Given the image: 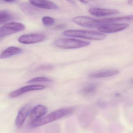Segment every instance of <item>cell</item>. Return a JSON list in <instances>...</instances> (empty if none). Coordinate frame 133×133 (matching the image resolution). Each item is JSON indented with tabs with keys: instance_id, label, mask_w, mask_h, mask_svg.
<instances>
[{
	"instance_id": "obj_6",
	"label": "cell",
	"mask_w": 133,
	"mask_h": 133,
	"mask_svg": "<svg viewBox=\"0 0 133 133\" xmlns=\"http://www.w3.org/2000/svg\"><path fill=\"white\" fill-rule=\"evenodd\" d=\"M129 26L127 23H104L101 25L98 29L100 32L104 34L113 33L124 30Z\"/></svg>"
},
{
	"instance_id": "obj_21",
	"label": "cell",
	"mask_w": 133,
	"mask_h": 133,
	"mask_svg": "<svg viewBox=\"0 0 133 133\" xmlns=\"http://www.w3.org/2000/svg\"><path fill=\"white\" fill-rule=\"evenodd\" d=\"M54 67L52 65H43L42 66H39L37 68V70H51L53 69Z\"/></svg>"
},
{
	"instance_id": "obj_8",
	"label": "cell",
	"mask_w": 133,
	"mask_h": 133,
	"mask_svg": "<svg viewBox=\"0 0 133 133\" xmlns=\"http://www.w3.org/2000/svg\"><path fill=\"white\" fill-rule=\"evenodd\" d=\"M31 109V105L29 104L24 105L20 109L15 122L16 127L20 128L22 126L27 116L30 115Z\"/></svg>"
},
{
	"instance_id": "obj_22",
	"label": "cell",
	"mask_w": 133,
	"mask_h": 133,
	"mask_svg": "<svg viewBox=\"0 0 133 133\" xmlns=\"http://www.w3.org/2000/svg\"><path fill=\"white\" fill-rule=\"evenodd\" d=\"M6 2H9V3H15L17 2L19 0H3Z\"/></svg>"
},
{
	"instance_id": "obj_5",
	"label": "cell",
	"mask_w": 133,
	"mask_h": 133,
	"mask_svg": "<svg viewBox=\"0 0 133 133\" xmlns=\"http://www.w3.org/2000/svg\"><path fill=\"white\" fill-rule=\"evenodd\" d=\"M74 23L83 27L89 28H98L102 25L99 19H95L87 16H78L73 19Z\"/></svg>"
},
{
	"instance_id": "obj_10",
	"label": "cell",
	"mask_w": 133,
	"mask_h": 133,
	"mask_svg": "<svg viewBox=\"0 0 133 133\" xmlns=\"http://www.w3.org/2000/svg\"><path fill=\"white\" fill-rule=\"evenodd\" d=\"M89 12L92 15L97 17L109 16L120 13L119 11L117 9L98 8H91L89 9Z\"/></svg>"
},
{
	"instance_id": "obj_16",
	"label": "cell",
	"mask_w": 133,
	"mask_h": 133,
	"mask_svg": "<svg viewBox=\"0 0 133 133\" xmlns=\"http://www.w3.org/2000/svg\"><path fill=\"white\" fill-rule=\"evenodd\" d=\"M99 85L98 83L89 84L82 89L81 92L85 95L92 94L97 90Z\"/></svg>"
},
{
	"instance_id": "obj_25",
	"label": "cell",
	"mask_w": 133,
	"mask_h": 133,
	"mask_svg": "<svg viewBox=\"0 0 133 133\" xmlns=\"http://www.w3.org/2000/svg\"><path fill=\"white\" fill-rule=\"evenodd\" d=\"M66 1H68L69 2H71V3H73V0H66Z\"/></svg>"
},
{
	"instance_id": "obj_1",
	"label": "cell",
	"mask_w": 133,
	"mask_h": 133,
	"mask_svg": "<svg viewBox=\"0 0 133 133\" xmlns=\"http://www.w3.org/2000/svg\"><path fill=\"white\" fill-rule=\"evenodd\" d=\"M73 111L74 109L72 108H65L59 109L51 112L43 118L30 122V127L31 128H35L48 124L70 115L73 112Z\"/></svg>"
},
{
	"instance_id": "obj_24",
	"label": "cell",
	"mask_w": 133,
	"mask_h": 133,
	"mask_svg": "<svg viewBox=\"0 0 133 133\" xmlns=\"http://www.w3.org/2000/svg\"><path fill=\"white\" fill-rule=\"evenodd\" d=\"M79 1H80L82 3L86 4V3H88L90 0H79Z\"/></svg>"
},
{
	"instance_id": "obj_3",
	"label": "cell",
	"mask_w": 133,
	"mask_h": 133,
	"mask_svg": "<svg viewBox=\"0 0 133 133\" xmlns=\"http://www.w3.org/2000/svg\"><path fill=\"white\" fill-rule=\"evenodd\" d=\"M90 43L73 38H62L57 40L55 45L57 47L65 49H77L85 47L90 45Z\"/></svg>"
},
{
	"instance_id": "obj_13",
	"label": "cell",
	"mask_w": 133,
	"mask_h": 133,
	"mask_svg": "<svg viewBox=\"0 0 133 133\" xmlns=\"http://www.w3.org/2000/svg\"><path fill=\"white\" fill-rule=\"evenodd\" d=\"M23 50L20 48L16 46H10L7 48L1 53V59L9 58L15 55L22 53Z\"/></svg>"
},
{
	"instance_id": "obj_14",
	"label": "cell",
	"mask_w": 133,
	"mask_h": 133,
	"mask_svg": "<svg viewBox=\"0 0 133 133\" xmlns=\"http://www.w3.org/2000/svg\"><path fill=\"white\" fill-rule=\"evenodd\" d=\"M119 73V72L116 70H102L90 74L89 77L91 79L109 77L117 75Z\"/></svg>"
},
{
	"instance_id": "obj_2",
	"label": "cell",
	"mask_w": 133,
	"mask_h": 133,
	"mask_svg": "<svg viewBox=\"0 0 133 133\" xmlns=\"http://www.w3.org/2000/svg\"><path fill=\"white\" fill-rule=\"evenodd\" d=\"M63 34L66 36L91 40H102L107 37V36L103 33L91 30H69L64 31Z\"/></svg>"
},
{
	"instance_id": "obj_19",
	"label": "cell",
	"mask_w": 133,
	"mask_h": 133,
	"mask_svg": "<svg viewBox=\"0 0 133 133\" xmlns=\"http://www.w3.org/2000/svg\"><path fill=\"white\" fill-rule=\"evenodd\" d=\"M42 22L43 25L46 26H49L54 24L55 20L52 17L45 16L42 18Z\"/></svg>"
},
{
	"instance_id": "obj_23",
	"label": "cell",
	"mask_w": 133,
	"mask_h": 133,
	"mask_svg": "<svg viewBox=\"0 0 133 133\" xmlns=\"http://www.w3.org/2000/svg\"><path fill=\"white\" fill-rule=\"evenodd\" d=\"M127 3L129 5L133 6V0H128Z\"/></svg>"
},
{
	"instance_id": "obj_20",
	"label": "cell",
	"mask_w": 133,
	"mask_h": 133,
	"mask_svg": "<svg viewBox=\"0 0 133 133\" xmlns=\"http://www.w3.org/2000/svg\"><path fill=\"white\" fill-rule=\"evenodd\" d=\"M22 9L25 12L29 14L33 12V9L32 7H30L29 5L26 4H23L20 5Z\"/></svg>"
},
{
	"instance_id": "obj_9",
	"label": "cell",
	"mask_w": 133,
	"mask_h": 133,
	"mask_svg": "<svg viewBox=\"0 0 133 133\" xmlns=\"http://www.w3.org/2000/svg\"><path fill=\"white\" fill-rule=\"evenodd\" d=\"M46 87L43 85L35 84L25 86L18 89L16 90L12 91L9 95V97L11 98H15L27 92L34 91L40 90L45 89Z\"/></svg>"
},
{
	"instance_id": "obj_12",
	"label": "cell",
	"mask_w": 133,
	"mask_h": 133,
	"mask_svg": "<svg viewBox=\"0 0 133 133\" xmlns=\"http://www.w3.org/2000/svg\"><path fill=\"white\" fill-rule=\"evenodd\" d=\"M47 109L44 105H38L31 109L30 113V122L41 118L47 113Z\"/></svg>"
},
{
	"instance_id": "obj_15",
	"label": "cell",
	"mask_w": 133,
	"mask_h": 133,
	"mask_svg": "<svg viewBox=\"0 0 133 133\" xmlns=\"http://www.w3.org/2000/svg\"><path fill=\"white\" fill-rule=\"evenodd\" d=\"M133 20V15L118 16L114 18H108L99 19L102 24L109 23H116L119 22Z\"/></svg>"
},
{
	"instance_id": "obj_11",
	"label": "cell",
	"mask_w": 133,
	"mask_h": 133,
	"mask_svg": "<svg viewBox=\"0 0 133 133\" xmlns=\"http://www.w3.org/2000/svg\"><path fill=\"white\" fill-rule=\"evenodd\" d=\"M32 5L45 9L57 10L59 9L58 6L56 4L49 0H29Z\"/></svg>"
},
{
	"instance_id": "obj_26",
	"label": "cell",
	"mask_w": 133,
	"mask_h": 133,
	"mask_svg": "<svg viewBox=\"0 0 133 133\" xmlns=\"http://www.w3.org/2000/svg\"><path fill=\"white\" fill-rule=\"evenodd\" d=\"M132 83H133V79L132 80Z\"/></svg>"
},
{
	"instance_id": "obj_17",
	"label": "cell",
	"mask_w": 133,
	"mask_h": 133,
	"mask_svg": "<svg viewBox=\"0 0 133 133\" xmlns=\"http://www.w3.org/2000/svg\"><path fill=\"white\" fill-rule=\"evenodd\" d=\"M12 15L7 11L2 10L0 11V24L2 25L12 19Z\"/></svg>"
},
{
	"instance_id": "obj_4",
	"label": "cell",
	"mask_w": 133,
	"mask_h": 133,
	"mask_svg": "<svg viewBox=\"0 0 133 133\" xmlns=\"http://www.w3.org/2000/svg\"><path fill=\"white\" fill-rule=\"evenodd\" d=\"M25 29V26L22 23L11 22L4 24L0 28L1 39L6 36L21 32Z\"/></svg>"
},
{
	"instance_id": "obj_7",
	"label": "cell",
	"mask_w": 133,
	"mask_h": 133,
	"mask_svg": "<svg viewBox=\"0 0 133 133\" xmlns=\"http://www.w3.org/2000/svg\"><path fill=\"white\" fill-rule=\"evenodd\" d=\"M46 38V36L43 34H31L20 36L18 39V41L23 44H33L43 41Z\"/></svg>"
},
{
	"instance_id": "obj_18",
	"label": "cell",
	"mask_w": 133,
	"mask_h": 133,
	"mask_svg": "<svg viewBox=\"0 0 133 133\" xmlns=\"http://www.w3.org/2000/svg\"><path fill=\"white\" fill-rule=\"evenodd\" d=\"M52 80L46 77H37L33 78L29 80L27 82L28 83H42V82H51Z\"/></svg>"
}]
</instances>
